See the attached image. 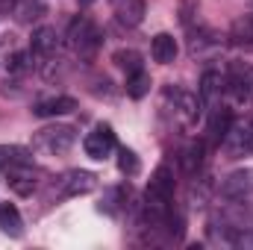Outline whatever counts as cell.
<instances>
[{
    "label": "cell",
    "mask_w": 253,
    "mask_h": 250,
    "mask_svg": "<svg viewBox=\"0 0 253 250\" xmlns=\"http://www.w3.org/2000/svg\"><path fill=\"white\" fill-rule=\"evenodd\" d=\"M144 206L150 212V221H165L171 218V200H174V174L168 165H159L150 177V186L144 191Z\"/></svg>",
    "instance_id": "cell-1"
},
{
    "label": "cell",
    "mask_w": 253,
    "mask_h": 250,
    "mask_svg": "<svg viewBox=\"0 0 253 250\" xmlns=\"http://www.w3.org/2000/svg\"><path fill=\"white\" fill-rule=\"evenodd\" d=\"M65 39H68V47H71L80 59H94L97 50H100V39H103V36H100L97 24H94L88 15H77V18L68 24Z\"/></svg>",
    "instance_id": "cell-2"
},
{
    "label": "cell",
    "mask_w": 253,
    "mask_h": 250,
    "mask_svg": "<svg viewBox=\"0 0 253 250\" xmlns=\"http://www.w3.org/2000/svg\"><path fill=\"white\" fill-rule=\"evenodd\" d=\"M224 94L233 103H251L253 100V71L242 62H233L224 77Z\"/></svg>",
    "instance_id": "cell-3"
},
{
    "label": "cell",
    "mask_w": 253,
    "mask_h": 250,
    "mask_svg": "<svg viewBox=\"0 0 253 250\" xmlns=\"http://www.w3.org/2000/svg\"><path fill=\"white\" fill-rule=\"evenodd\" d=\"M221 144L230 153V159H239V156L251 153L253 150V118H242V121L233 118V124H230Z\"/></svg>",
    "instance_id": "cell-4"
},
{
    "label": "cell",
    "mask_w": 253,
    "mask_h": 250,
    "mask_svg": "<svg viewBox=\"0 0 253 250\" xmlns=\"http://www.w3.org/2000/svg\"><path fill=\"white\" fill-rule=\"evenodd\" d=\"M83 147H85V156H91V159H106L112 150H115V132H112V126L109 124H97L85 138H83Z\"/></svg>",
    "instance_id": "cell-5"
},
{
    "label": "cell",
    "mask_w": 253,
    "mask_h": 250,
    "mask_svg": "<svg viewBox=\"0 0 253 250\" xmlns=\"http://www.w3.org/2000/svg\"><path fill=\"white\" fill-rule=\"evenodd\" d=\"M221 194H224V197H230V200H245V197H253V168L233 171V174L221 183Z\"/></svg>",
    "instance_id": "cell-6"
},
{
    "label": "cell",
    "mask_w": 253,
    "mask_h": 250,
    "mask_svg": "<svg viewBox=\"0 0 253 250\" xmlns=\"http://www.w3.org/2000/svg\"><path fill=\"white\" fill-rule=\"evenodd\" d=\"M97 186V177L91 171H68L62 180H59V191L65 197H80V194H88Z\"/></svg>",
    "instance_id": "cell-7"
},
{
    "label": "cell",
    "mask_w": 253,
    "mask_h": 250,
    "mask_svg": "<svg viewBox=\"0 0 253 250\" xmlns=\"http://www.w3.org/2000/svg\"><path fill=\"white\" fill-rule=\"evenodd\" d=\"M197 94H200V106L203 109H215L221 103V94H224V77L218 71H206L200 85H197Z\"/></svg>",
    "instance_id": "cell-8"
},
{
    "label": "cell",
    "mask_w": 253,
    "mask_h": 250,
    "mask_svg": "<svg viewBox=\"0 0 253 250\" xmlns=\"http://www.w3.org/2000/svg\"><path fill=\"white\" fill-rule=\"evenodd\" d=\"M74 141H77L74 126H47L39 132V144H44L50 153H65Z\"/></svg>",
    "instance_id": "cell-9"
},
{
    "label": "cell",
    "mask_w": 253,
    "mask_h": 250,
    "mask_svg": "<svg viewBox=\"0 0 253 250\" xmlns=\"http://www.w3.org/2000/svg\"><path fill=\"white\" fill-rule=\"evenodd\" d=\"M109 3H112L115 18H118L124 27H138V24L144 21V15H147L144 0H109Z\"/></svg>",
    "instance_id": "cell-10"
},
{
    "label": "cell",
    "mask_w": 253,
    "mask_h": 250,
    "mask_svg": "<svg viewBox=\"0 0 253 250\" xmlns=\"http://www.w3.org/2000/svg\"><path fill=\"white\" fill-rule=\"evenodd\" d=\"M56 47H59V36H56L53 27H39V30L33 33V53H36V56L50 59V56L56 53Z\"/></svg>",
    "instance_id": "cell-11"
},
{
    "label": "cell",
    "mask_w": 253,
    "mask_h": 250,
    "mask_svg": "<svg viewBox=\"0 0 253 250\" xmlns=\"http://www.w3.org/2000/svg\"><path fill=\"white\" fill-rule=\"evenodd\" d=\"M74 109H77V100L59 94V97H50V100L36 103L33 115H39V118H56V115H68V112H74Z\"/></svg>",
    "instance_id": "cell-12"
},
{
    "label": "cell",
    "mask_w": 253,
    "mask_h": 250,
    "mask_svg": "<svg viewBox=\"0 0 253 250\" xmlns=\"http://www.w3.org/2000/svg\"><path fill=\"white\" fill-rule=\"evenodd\" d=\"M230 124H233V112L218 103L212 109V115H209V141L212 144H221L224 135H227V129H230Z\"/></svg>",
    "instance_id": "cell-13"
},
{
    "label": "cell",
    "mask_w": 253,
    "mask_h": 250,
    "mask_svg": "<svg viewBox=\"0 0 253 250\" xmlns=\"http://www.w3.org/2000/svg\"><path fill=\"white\" fill-rule=\"evenodd\" d=\"M150 53H153V59H156L159 65H171L174 59H177V42H174V36H168V33L153 36Z\"/></svg>",
    "instance_id": "cell-14"
},
{
    "label": "cell",
    "mask_w": 253,
    "mask_h": 250,
    "mask_svg": "<svg viewBox=\"0 0 253 250\" xmlns=\"http://www.w3.org/2000/svg\"><path fill=\"white\" fill-rule=\"evenodd\" d=\"M0 230H3L9 239H21V236H24L21 212H18L12 203H0Z\"/></svg>",
    "instance_id": "cell-15"
},
{
    "label": "cell",
    "mask_w": 253,
    "mask_h": 250,
    "mask_svg": "<svg viewBox=\"0 0 253 250\" xmlns=\"http://www.w3.org/2000/svg\"><path fill=\"white\" fill-rule=\"evenodd\" d=\"M230 42L233 44H253V12L239 15L230 24Z\"/></svg>",
    "instance_id": "cell-16"
},
{
    "label": "cell",
    "mask_w": 253,
    "mask_h": 250,
    "mask_svg": "<svg viewBox=\"0 0 253 250\" xmlns=\"http://www.w3.org/2000/svg\"><path fill=\"white\" fill-rule=\"evenodd\" d=\"M6 183H9V188H12L15 194H21V197H27V194L36 191V180H33V174H27L24 168H9Z\"/></svg>",
    "instance_id": "cell-17"
},
{
    "label": "cell",
    "mask_w": 253,
    "mask_h": 250,
    "mask_svg": "<svg viewBox=\"0 0 253 250\" xmlns=\"http://www.w3.org/2000/svg\"><path fill=\"white\" fill-rule=\"evenodd\" d=\"M147 91H150V74L135 71V74H129V77H126V94H129L132 100H141Z\"/></svg>",
    "instance_id": "cell-18"
},
{
    "label": "cell",
    "mask_w": 253,
    "mask_h": 250,
    "mask_svg": "<svg viewBox=\"0 0 253 250\" xmlns=\"http://www.w3.org/2000/svg\"><path fill=\"white\" fill-rule=\"evenodd\" d=\"M112 59L118 62V68H124V71H126V77H129V74H135V71H144V68H141V56H138L135 50H118Z\"/></svg>",
    "instance_id": "cell-19"
},
{
    "label": "cell",
    "mask_w": 253,
    "mask_h": 250,
    "mask_svg": "<svg viewBox=\"0 0 253 250\" xmlns=\"http://www.w3.org/2000/svg\"><path fill=\"white\" fill-rule=\"evenodd\" d=\"M200 165H203V141H194L183 153V168H186V174H194Z\"/></svg>",
    "instance_id": "cell-20"
},
{
    "label": "cell",
    "mask_w": 253,
    "mask_h": 250,
    "mask_svg": "<svg viewBox=\"0 0 253 250\" xmlns=\"http://www.w3.org/2000/svg\"><path fill=\"white\" fill-rule=\"evenodd\" d=\"M15 12H18L21 21H36V18L44 12V3H42V0H21V3L15 6Z\"/></svg>",
    "instance_id": "cell-21"
},
{
    "label": "cell",
    "mask_w": 253,
    "mask_h": 250,
    "mask_svg": "<svg viewBox=\"0 0 253 250\" xmlns=\"http://www.w3.org/2000/svg\"><path fill=\"white\" fill-rule=\"evenodd\" d=\"M197 12H200V3H197V0H180L177 15H180V24H183V27H191V24H194Z\"/></svg>",
    "instance_id": "cell-22"
},
{
    "label": "cell",
    "mask_w": 253,
    "mask_h": 250,
    "mask_svg": "<svg viewBox=\"0 0 253 250\" xmlns=\"http://www.w3.org/2000/svg\"><path fill=\"white\" fill-rule=\"evenodd\" d=\"M118 168L124 171V174H138V159H135V153L132 150H126V147H121L118 150Z\"/></svg>",
    "instance_id": "cell-23"
},
{
    "label": "cell",
    "mask_w": 253,
    "mask_h": 250,
    "mask_svg": "<svg viewBox=\"0 0 253 250\" xmlns=\"http://www.w3.org/2000/svg\"><path fill=\"white\" fill-rule=\"evenodd\" d=\"M27 59H30L27 53H15V56L9 59V71H12V74H21V71L27 68Z\"/></svg>",
    "instance_id": "cell-24"
},
{
    "label": "cell",
    "mask_w": 253,
    "mask_h": 250,
    "mask_svg": "<svg viewBox=\"0 0 253 250\" xmlns=\"http://www.w3.org/2000/svg\"><path fill=\"white\" fill-rule=\"evenodd\" d=\"M233 245L236 248H253V233H239V236H233Z\"/></svg>",
    "instance_id": "cell-25"
},
{
    "label": "cell",
    "mask_w": 253,
    "mask_h": 250,
    "mask_svg": "<svg viewBox=\"0 0 253 250\" xmlns=\"http://www.w3.org/2000/svg\"><path fill=\"white\" fill-rule=\"evenodd\" d=\"M80 3H91V0H80Z\"/></svg>",
    "instance_id": "cell-26"
}]
</instances>
